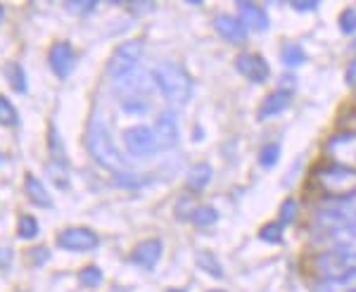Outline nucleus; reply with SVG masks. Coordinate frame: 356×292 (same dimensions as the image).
I'll return each mask as SVG.
<instances>
[{
  "label": "nucleus",
  "mask_w": 356,
  "mask_h": 292,
  "mask_svg": "<svg viewBox=\"0 0 356 292\" xmlns=\"http://www.w3.org/2000/svg\"><path fill=\"white\" fill-rule=\"evenodd\" d=\"M340 29L344 33H356V10H344L342 17H340Z\"/></svg>",
  "instance_id": "c756f323"
},
{
  "label": "nucleus",
  "mask_w": 356,
  "mask_h": 292,
  "mask_svg": "<svg viewBox=\"0 0 356 292\" xmlns=\"http://www.w3.org/2000/svg\"><path fill=\"white\" fill-rule=\"evenodd\" d=\"M10 261H13V252L8 248H0V268H8Z\"/></svg>",
  "instance_id": "72a5a7b5"
},
{
  "label": "nucleus",
  "mask_w": 356,
  "mask_h": 292,
  "mask_svg": "<svg viewBox=\"0 0 356 292\" xmlns=\"http://www.w3.org/2000/svg\"><path fill=\"white\" fill-rule=\"evenodd\" d=\"M88 152L93 154V159L100 167L110 169L112 174L119 176H126V159L124 154L114 147V140L110 136V131H107V126L102 122H93L90 124V131H88Z\"/></svg>",
  "instance_id": "7ed1b4c3"
},
{
  "label": "nucleus",
  "mask_w": 356,
  "mask_h": 292,
  "mask_svg": "<svg viewBox=\"0 0 356 292\" xmlns=\"http://www.w3.org/2000/svg\"><path fill=\"white\" fill-rule=\"evenodd\" d=\"M316 181L323 188L328 195H335L337 200H344L349 195L356 193V171L344 169L340 164H332V167H325L316 174Z\"/></svg>",
  "instance_id": "20e7f679"
},
{
  "label": "nucleus",
  "mask_w": 356,
  "mask_h": 292,
  "mask_svg": "<svg viewBox=\"0 0 356 292\" xmlns=\"http://www.w3.org/2000/svg\"><path fill=\"white\" fill-rule=\"evenodd\" d=\"M17 233H19V238H24V240L36 238V236H38V221L33 219V216L24 214V216H22V219H19V226H17Z\"/></svg>",
  "instance_id": "a878e982"
},
{
  "label": "nucleus",
  "mask_w": 356,
  "mask_h": 292,
  "mask_svg": "<svg viewBox=\"0 0 356 292\" xmlns=\"http://www.w3.org/2000/svg\"><path fill=\"white\" fill-rule=\"evenodd\" d=\"M24 188H26L29 197L33 200V204H38V207H53V200H50V195H48V190H45V186H41V181L33 179L31 174H26Z\"/></svg>",
  "instance_id": "f3484780"
},
{
  "label": "nucleus",
  "mask_w": 356,
  "mask_h": 292,
  "mask_svg": "<svg viewBox=\"0 0 356 292\" xmlns=\"http://www.w3.org/2000/svg\"><path fill=\"white\" fill-rule=\"evenodd\" d=\"M292 10H295V13H314V10H318V3H316V0H295Z\"/></svg>",
  "instance_id": "473e14b6"
},
{
  "label": "nucleus",
  "mask_w": 356,
  "mask_h": 292,
  "mask_svg": "<svg viewBox=\"0 0 356 292\" xmlns=\"http://www.w3.org/2000/svg\"><path fill=\"white\" fill-rule=\"evenodd\" d=\"M143 48H145V43L138 38V41H126L119 45L117 50L112 53L110 62H107V74L114 79H122L124 74L134 72L138 60L143 57Z\"/></svg>",
  "instance_id": "423d86ee"
},
{
  "label": "nucleus",
  "mask_w": 356,
  "mask_h": 292,
  "mask_svg": "<svg viewBox=\"0 0 356 292\" xmlns=\"http://www.w3.org/2000/svg\"><path fill=\"white\" fill-rule=\"evenodd\" d=\"M280 159V145H275V143H271V145H264L261 152H259V164L266 169L275 167V162Z\"/></svg>",
  "instance_id": "bb28decb"
},
{
  "label": "nucleus",
  "mask_w": 356,
  "mask_h": 292,
  "mask_svg": "<svg viewBox=\"0 0 356 292\" xmlns=\"http://www.w3.org/2000/svg\"><path fill=\"white\" fill-rule=\"evenodd\" d=\"M79 283L83 288H97L102 283V271L97 266H86L81 273H79Z\"/></svg>",
  "instance_id": "393cba45"
},
{
  "label": "nucleus",
  "mask_w": 356,
  "mask_h": 292,
  "mask_svg": "<svg viewBox=\"0 0 356 292\" xmlns=\"http://www.w3.org/2000/svg\"><path fill=\"white\" fill-rule=\"evenodd\" d=\"M154 138H157L159 150H169L178 143V124H176V114L174 112H164L157 117L154 122Z\"/></svg>",
  "instance_id": "9b49d317"
},
{
  "label": "nucleus",
  "mask_w": 356,
  "mask_h": 292,
  "mask_svg": "<svg viewBox=\"0 0 356 292\" xmlns=\"http://www.w3.org/2000/svg\"><path fill=\"white\" fill-rule=\"evenodd\" d=\"M209 292H226V290H209Z\"/></svg>",
  "instance_id": "4c0bfd02"
},
{
  "label": "nucleus",
  "mask_w": 356,
  "mask_h": 292,
  "mask_svg": "<svg viewBox=\"0 0 356 292\" xmlns=\"http://www.w3.org/2000/svg\"><path fill=\"white\" fill-rule=\"evenodd\" d=\"M295 214H297V202L295 200H285L283 207H280V223L288 226V223L295 221Z\"/></svg>",
  "instance_id": "7c9ffc66"
},
{
  "label": "nucleus",
  "mask_w": 356,
  "mask_h": 292,
  "mask_svg": "<svg viewBox=\"0 0 356 292\" xmlns=\"http://www.w3.org/2000/svg\"><path fill=\"white\" fill-rule=\"evenodd\" d=\"M238 19L243 22L245 29H252V31H266L268 29V15L264 13L259 5L254 3H238Z\"/></svg>",
  "instance_id": "2eb2a0df"
},
{
  "label": "nucleus",
  "mask_w": 356,
  "mask_h": 292,
  "mask_svg": "<svg viewBox=\"0 0 356 292\" xmlns=\"http://www.w3.org/2000/svg\"><path fill=\"white\" fill-rule=\"evenodd\" d=\"M0 19H3V8H0Z\"/></svg>",
  "instance_id": "58836bf2"
},
{
  "label": "nucleus",
  "mask_w": 356,
  "mask_h": 292,
  "mask_svg": "<svg viewBox=\"0 0 356 292\" xmlns=\"http://www.w3.org/2000/svg\"><path fill=\"white\" fill-rule=\"evenodd\" d=\"M235 70L243 74L245 79H250L252 83H266L268 76H271V67H268V62L264 60L261 55H254V53L238 55V60H235Z\"/></svg>",
  "instance_id": "1a4fd4ad"
},
{
  "label": "nucleus",
  "mask_w": 356,
  "mask_h": 292,
  "mask_svg": "<svg viewBox=\"0 0 356 292\" xmlns=\"http://www.w3.org/2000/svg\"><path fill=\"white\" fill-rule=\"evenodd\" d=\"M57 245L62 250H72V252H88L97 248V236L90 228H67L60 233Z\"/></svg>",
  "instance_id": "9d476101"
},
{
  "label": "nucleus",
  "mask_w": 356,
  "mask_h": 292,
  "mask_svg": "<svg viewBox=\"0 0 356 292\" xmlns=\"http://www.w3.org/2000/svg\"><path fill=\"white\" fill-rule=\"evenodd\" d=\"M166 292H186V290H166Z\"/></svg>",
  "instance_id": "e433bc0d"
},
{
  "label": "nucleus",
  "mask_w": 356,
  "mask_h": 292,
  "mask_svg": "<svg viewBox=\"0 0 356 292\" xmlns=\"http://www.w3.org/2000/svg\"><path fill=\"white\" fill-rule=\"evenodd\" d=\"M195 226L204 228V226H214L216 221H219V211H216L214 207H209V204H204V207H197L191 219Z\"/></svg>",
  "instance_id": "aec40b11"
},
{
  "label": "nucleus",
  "mask_w": 356,
  "mask_h": 292,
  "mask_svg": "<svg viewBox=\"0 0 356 292\" xmlns=\"http://www.w3.org/2000/svg\"><path fill=\"white\" fill-rule=\"evenodd\" d=\"M29 257H31L36 264H43V261H48V250H36V252H29Z\"/></svg>",
  "instance_id": "f704fd0d"
},
{
  "label": "nucleus",
  "mask_w": 356,
  "mask_h": 292,
  "mask_svg": "<svg viewBox=\"0 0 356 292\" xmlns=\"http://www.w3.org/2000/svg\"><path fill=\"white\" fill-rule=\"evenodd\" d=\"M159 257H162V240L152 238V240H143V243L138 245L134 250V254H131V261L140 268H154Z\"/></svg>",
  "instance_id": "ddd939ff"
},
{
  "label": "nucleus",
  "mask_w": 356,
  "mask_h": 292,
  "mask_svg": "<svg viewBox=\"0 0 356 292\" xmlns=\"http://www.w3.org/2000/svg\"><path fill=\"white\" fill-rule=\"evenodd\" d=\"M8 81L17 93H26V76L19 65H8Z\"/></svg>",
  "instance_id": "5701e85b"
},
{
  "label": "nucleus",
  "mask_w": 356,
  "mask_h": 292,
  "mask_svg": "<svg viewBox=\"0 0 356 292\" xmlns=\"http://www.w3.org/2000/svg\"><path fill=\"white\" fill-rule=\"evenodd\" d=\"M197 266L202 268V271L211 273V276H216V278H221V276H223L221 264L216 261V257H214V254H209V252H200V254H197Z\"/></svg>",
  "instance_id": "412c9836"
},
{
  "label": "nucleus",
  "mask_w": 356,
  "mask_h": 292,
  "mask_svg": "<svg viewBox=\"0 0 356 292\" xmlns=\"http://www.w3.org/2000/svg\"><path fill=\"white\" fill-rule=\"evenodd\" d=\"M124 145L134 157H154L159 152L157 138H154V131L147 129V126H134L124 133Z\"/></svg>",
  "instance_id": "0eeeda50"
},
{
  "label": "nucleus",
  "mask_w": 356,
  "mask_h": 292,
  "mask_svg": "<svg viewBox=\"0 0 356 292\" xmlns=\"http://www.w3.org/2000/svg\"><path fill=\"white\" fill-rule=\"evenodd\" d=\"M195 207H193V200L191 197H181L176 202V216L178 219H193Z\"/></svg>",
  "instance_id": "2f4dec72"
},
{
  "label": "nucleus",
  "mask_w": 356,
  "mask_h": 292,
  "mask_svg": "<svg viewBox=\"0 0 356 292\" xmlns=\"http://www.w3.org/2000/svg\"><path fill=\"white\" fill-rule=\"evenodd\" d=\"M283 62L288 67H300L307 62V55H304V50L300 45H285L283 48Z\"/></svg>",
  "instance_id": "b1692460"
},
{
  "label": "nucleus",
  "mask_w": 356,
  "mask_h": 292,
  "mask_svg": "<svg viewBox=\"0 0 356 292\" xmlns=\"http://www.w3.org/2000/svg\"><path fill=\"white\" fill-rule=\"evenodd\" d=\"M74 60H76V55H74L72 43L60 41V43H55L53 48H50V55H48L50 70H53L60 79L69 76V72H72V67H74Z\"/></svg>",
  "instance_id": "f8f14e48"
},
{
  "label": "nucleus",
  "mask_w": 356,
  "mask_h": 292,
  "mask_svg": "<svg viewBox=\"0 0 356 292\" xmlns=\"http://www.w3.org/2000/svg\"><path fill=\"white\" fill-rule=\"evenodd\" d=\"M209 181H211V167H209V164H197V167H193L191 174H188V186H191L193 193L204 190V188L209 186Z\"/></svg>",
  "instance_id": "a211bd4d"
},
{
  "label": "nucleus",
  "mask_w": 356,
  "mask_h": 292,
  "mask_svg": "<svg viewBox=\"0 0 356 292\" xmlns=\"http://www.w3.org/2000/svg\"><path fill=\"white\" fill-rule=\"evenodd\" d=\"M347 83L356 86V60H352V65L347 67Z\"/></svg>",
  "instance_id": "c9c22d12"
},
{
  "label": "nucleus",
  "mask_w": 356,
  "mask_h": 292,
  "mask_svg": "<svg viewBox=\"0 0 356 292\" xmlns=\"http://www.w3.org/2000/svg\"><path fill=\"white\" fill-rule=\"evenodd\" d=\"M114 86H117V97L122 100L124 112H131V114L147 112V107H150V102H152V86H154V79L150 74H145L136 67L134 72L117 79Z\"/></svg>",
  "instance_id": "f257e3e1"
},
{
  "label": "nucleus",
  "mask_w": 356,
  "mask_h": 292,
  "mask_svg": "<svg viewBox=\"0 0 356 292\" xmlns=\"http://www.w3.org/2000/svg\"><path fill=\"white\" fill-rule=\"evenodd\" d=\"M95 0H69V3H65V8L76 15H90L95 10Z\"/></svg>",
  "instance_id": "c85d7f7f"
},
{
  "label": "nucleus",
  "mask_w": 356,
  "mask_h": 292,
  "mask_svg": "<svg viewBox=\"0 0 356 292\" xmlns=\"http://www.w3.org/2000/svg\"><path fill=\"white\" fill-rule=\"evenodd\" d=\"M283 233H285V226L280 221L275 223H266V226L259 231V238L264 243H271V245H278L280 240H283Z\"/></svg>",
  "instance_id": "4be33fe9"
},
{
  "label": "nucleus",
  "mask_w": 356,
  "mask_h": 292,
  "mask_svg": "<svg viewBox=\"0 0 356 292\" xmlns=\"http://www.w3.org/2000/svg\"><path fill=\"white\" fill-rule=\"evenodd\" d=\"M154 86L162 90V95L171 102L174 107H181L191 100L193 95V81L188 76V72L176 62H159L152 72Z\"/></svg>",
  "instance_id": "f03ea898"
},
{
  "label": "nucleus",
  "mask_w": 356,
  "mask_h": 292,
  "mask_svg": "<svg viewBox=\"0 0 356 292\" xmlns=\"http://www.w3.org/2000/svg\"><path fill=\"white\" fill-rule=\"evenodd\" d=\"M214 29H216L219 36H223L231 43H243L247 38V29L243 26V22H240L238 17H231V15H216L214 17Z\"/></svg>",
  "instance_id": "4468645a"
},
{
  "label": "nucleus",
  "mask_w": 356,
  "mask_h": 292,
  "mask_svg": "<svg viewBox=\"0 0 356 292\" xmlns=\"http://www.w3.org/2000/svg\"><path fill=\"white\" fill-rule=\"evenodd\" d=\"M17 124V112L10 105V100L5 95H0V126H15Z\"/></svg>",
  "instance_id": "cd10ccee"
},
{
  "label": "nucleus",
  "mask_w": 356,
  "mask_h": 292,
  "mask_svg": "<svg viewBox=\"0 0 356 292\" xmlns=\"http://www.w3.org/2000/svg\"><path fill=\"white\" fill-rule=\"evenodd\" d=\"M318 292H347V290H356V271L347 273V276L332 278V280H323V283L316 288Z\"/></svg>",
  "instance_id": "6ab92c4d"
},
{
  "label": "nucleus",
  "mask_w": 356,
  "mask_h": 292,
  "mask_svg": "<svg viewBox=\"0 0 356 292\" xmlns=\"http://www.w3.org/2000/svg\"><path fill=\"white\" fill-rule=\"evenodd\" d=\"M316 243L328 248V252H349L356 254V221H342L323 233H316Z\"/></svg>",
  "instance_id": "39448f33"
},
{
  "label": "nucleus",
  "mask_w": 356,
  "mask_h": 292,
  "mask_svg": "<svg viewBox=\"0 0 356 292\" xmlns=\"http://www.w3.org/2000/svg\"><path fill=\"white\" fill-rule=\"evenodd\" d=\"M328 157L340 167L356 171V133H342L330 138Z\"/></svg>",
  "instance_id": "6e6552de"
},
{
  "label": "nucleus",
  "mask_w": 356,
  "mask_h": 292,
  "mask_svg": "<svg viewBox=\"0 0 356 292\" xmlns=\"http://www.w3.org/2000/svg\"><path fill=\"white\" fill-rule=\"evenodd\" d=\"M352 292H356V290H352Z\"/></svg>",
  "instance_id": "ea45409f"
},
{
  "label": "nucleus",
  "mask_w": 356,
  "mask_h": 292,
  "mask_svg": "<svg viewBox=\"0 0 356 292\" xmlns=\"http://www.w3.org/2000/svg\"><path fill=\"white\" fill-rule=\"evenodd\" d=\"M290 102H292V90H273V93L261 102L259 119H271V117H278L280 112L288 110Z\"/></svg>",
  "instance_id": "dca6fc26"
}]
</instances>
